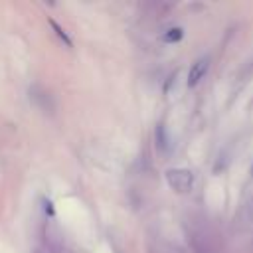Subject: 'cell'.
Masks as SVG:
<instances>
[{"label":"cell","instance_id":"277c9868","mask_svg":"<svg viewBox=\"0 0 253 253\" xmlns=\"http://www.w3.org/2000/svg\"><path fill=\"white\" fill-rule=\"evenodd\" d=\"M51 26L55 28V32H57V36H59V38H61V40H63V42H65L67 45H71V40H69V38L65 36V32H61V28H59V26H57L55 22H51Z\"/></svg>","mask_w":253,"mask_h":253},{"label":"cell","instance_id":"3957f363","mask_svg":"<svg viewBox=\"0 0 253 253\" xmlns=\"http://www.w3.org/2000/svg\"><path fill=\"white\" fill-rule=\"evenodd\" d=\"M182 38H184V30L182 28H168L162 34V42L164 43H178Z\"/></svg>","mask_w":253,"mask_h":253},{"label":"cell","instance_id":"6da1fadb","mask_svg":"<svg viewBox=\"0 0 253 253\" xmlns=\"http://www.w3.org/2000/svg\"><path fill=\"white\" fill-rule=\"evenodd\" d=\"M166 182L174 192L186 194L194 188V174L188 168H170L166 172Z\"/></svg>","mask_w":253,"mask_h":253},{"label":"cell","instance_id":"7a4b0ae2","mask_svg":"<svg viewBox=\"0 0 253 253\" xmlns=\"http://www.w3.org/2000/svg\"><path fill=\"white\" fill-rule=\"evenodd\" d=\"M208 67H210V59H208V57L198 59V61L190 67V71H188V85H190V87L198 85V83L204 79V75H206Z\"/></svg>","mask_w":253,"mask_h":253}]
</instances>
